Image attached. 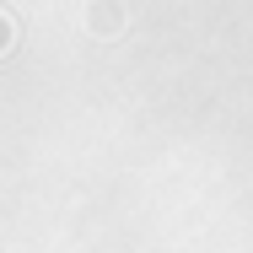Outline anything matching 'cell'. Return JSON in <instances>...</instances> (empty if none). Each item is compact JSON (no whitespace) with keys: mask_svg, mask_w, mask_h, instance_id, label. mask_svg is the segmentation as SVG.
Segmentation results:
<instances>
[{"mask_svg":"<svg viewBox=\"0 0 253 253\" xmlns=\"http://www.w3.org/2000/svg\"><path fill=\"white\" fill-rule=\"evenodd\" d=\"M11 49V22H5V16H0V54Z\"/></svg>","mask_w":253,"mask_h":253,"instance_id":"1","label":"cell"}]
</instances>
